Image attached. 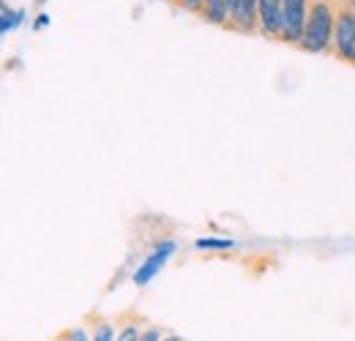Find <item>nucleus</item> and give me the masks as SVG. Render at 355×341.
<instances>
[{
	"mask_svg": "<svg viewBox=\"0 0 355 341\" xmlns=\"http://www.w3.org/2000/svg\"><path fill=\"white\" fill-rule=\"evenodd\" d=\"M336 11L339 6L334 0H311L309 22L301 49L311 55H328L334 49V28H336Z\"/></svg>",
	"mask_w": 355,
	"mask_h": 341,
	"instance_id": "f257e3e1",
	"label": "nucleus"
},
{
	"mask_svg": "<svg viewBox=\"0 0 355 341\" xmlns=\"http://www.w3.org/2000/svg\"><path fill=\"white\" fill-rule=\"evenodd\" d=\"M311 0H284V19H282V42L301 46L306 22H309Z\"/></svg>",
	"mask_w": 355,
	"mask_h": 341,
	"instance_id": "f03ea898",
	"label": "nucleus"
},
{
	"mask_svg": "<svg viewBox=\"0 0 355 341\" xmlns=\"http://www.w3.org/2000/svg\"><path fill=\"white\" fill-rule=\"evenodd\" d=\"M355 52V8L339 6L336 11V28H334V49L331 55L350 63Z\"/></svg>",
	"mask_w": 355,
	"mask_h": 341,
	"instance_id": "7ed1b4c3",
	"label": "nucleus"
},
{
	"mask_svg": "<svg viewBox=\"0 0 355 341\" xmlns=\"http://www.w3.org/2000/svg\"><path fill=\"white\" fill-rule=\"evenodd\" d=\"M284 0H260L257 3V33L268 42H282Z\"/></svg>",
	"mask_w": 355,
	"mask_h": 341,
	"instance_id": "20e7f679",
	"label": "nucleus"
},
{
	"mask_svg": "<svg viewBox=\"0 0 355 341\" xmlns=\"http://www.w3.org/2000/svg\"><path fill=\"white\" fill-rule=\"evenodd\" d=\"M175 249H178V243L173 238H170V241H162L150 254L145 256V262L134 270V284H137V287H145L150 279H156V273L170 262V256L175 254Z\"/></svg>",
	"mask_w": 355,
	"mask_h": 341,
	"instance_id": "39448f33",
	"label": "nucleus"
},
{
	"mask_svg": "<svg viewBox=\"0 0 355 341\" xmlns=\"http://www.w3.org/2000/svg\"><path fill=\"white\" fill-rule=\"evenodd\" d=\"M257 3L260 0H232L227 30L241 33V36H254L257 33Z\"/></svg>",
	"mask_w": 355,
	"mask_h": 341,
	"instance_id": "423d86ee",
	"label": "nucleus"
},
{
	"mask_svg": "<svg viewBox=\"0 0 355 341\" xmlns=\"http://www.w3.org/2000/svg\"><path fill=\"white\" fill-rule=\"evenodd\" d=\"M230 8H232V0H205L202 3V11L200 17L216 28H227L230 22Z\"/></svg>",
	"mask_w": 355,
	"mask_h": 341,
	"instance_id": "0eeeda50",
	"label": "nucleus"
},
{
	"mask_svg": "<svg viewBox=\"0 0 355 341\" xmlns=\"http://www.w3.org/2000/svg\"><path fill=\"white\" fill-rule=\"evenodd\" d=\"M25 8H8V11H0V36L8 33V30H17L22 22H25Z\"/></svg>",
	"mask_w": 355,
	"mask_h": 341,
	"instance_id": "6e6552de",
	"label": "nucleus"
},
{
	"mask_svg": "<svg viewBox=\"0 0 355 341\" xmlns=\"http://www.w3.org/2000/svg\"><path fill=\"white\" fill-rule=\"evenodd\" d=\"M142 320H126L123 325H121V331H118V336L115 341H139L142 339Z\"/></svg>",
	"mask_w": 355,
	"mask_h": 341,
	"instance_id": "1a4fd4ad",
	"label": "nucleus"
},
{
	"mask_svg": "<svg viewBox=\"0 0 355 341\" xmlns=\"http://www.w3.org/2000/svg\"><path fill=\"white\" fill-rule=\"evenodd\" d=\"M194 246L197 249H208V252H227V249L235 246V241H230V238H197Z\"/></svg>",
	"mask_w": 355,
	"mask_h": 341,
	"instance_id": "9d476101",
	"label": "nucleus"
},
{
	"mask_svg": "<svg viewBox=\"0 0 355 341\" xmlns=\"http://www.w3.org/2000/svg\"><path fill=\"white\" fill-rule=\"evenodd\" d=\"M90 341H115L112 322H107V320H98V322H93V333H90Z\"/></svg>",
	"mask_w": 355,
	"mask_h": 341,
	"instance_id": "9b49d317",
	"label": "nucleus"
},
{
	"mask_svg": "<svg viewBox=\"0 0 355 341\" xmlns=\"http://www.w3.org/2000/svg\"><path fill=\"white\" fill-rule=\"evenodd\" d=\"M58 341H90V336L85 333V328H83V325H77V328L66 331V333H63Z\"/></svg>",
	"mask_w": 355,
	"mask_h": 341,
	"instance_id": "f8f14e48",
	"label": "nucleus"
},
{
	"mask_svg": "<svg viewBox=\"0 0 355 341\" xmlns=\"http://www.w3.org/2000/svg\"><path fill=\"white\" fill-rule=\"evenodd\" d=\"M178 8H183V11H191V14H200L202 11V3L205 0H173Z\"/></svg>",
	"mask_w": 355,
	"mask_h": 341,
	"instance_id": "ddd939ff",
	"label": "nucleus"
},
{
	"mask_svg": "<svg viewBox=\"0 0 355 341\" xmlns=\"http://www.w3.org/2000/svg\"><path fill=\"white\" fill-rule=\"evenodd\" d=\"M164 339V331L159 328V325H148L145 331H142V339L139 341H162Z\"/></svg>",
	"mask_w": 355,
	"mask_h": 341,
	"instance_id": "4468645a",
	"label": "nucleus"
},
{
	"mask_svg": "<svg viewBox=\"0 0 355 341\" xmlns=\"http://www.w3.org/2000/svg\"><path fill=\"white\" fill-rule=\"evenodd\" d=\"M46 25H49V14H46V11H42V14L36 17V22H33V28H36V30H44Z\"/></svg>",
	"mask_w": 355,
	"mask_h": 341,
	"instance_id": "2eb2a0df",
	"label": "nucleus"
},
{
	"mask_svg": "<svg viewBox=\"0 0 355 341\" xmlns=\"http://www.w3.org/2000/svg\"><path fill=\"white\" fill-rule=\"evenodd\" d=\"M162 341H186V339H180V336H175V333H164V339Z\"/></svg>",
	"mask_w": 355,
	"mask_h": 341,
	"instance_id": "dca6fc26",
	"label": "nucleus"
},
{
	"mask_svg": "<svg viewBox=\"0 0 355 341\" xmlns=\"http://www.w3.org/2000/svg\"><path fill=\"white\" fill-rule=\"evenodd\" d=\"M339 6H347V8H355V0H339Z\"/></svg>",
	"mask_w": 355,
	"mask_h": 341,
	"instance_id": "f3484780",
	"label": "nucleus"
},
{
	"mask_svg": "<svg viewBox=\"0 0 355 341\" xmlns=\"http://www.w3.org/2000/svg\"><path fill=\"white\" fill-rule=\"evenodd\" d=\"M0 11H8V3L6 0H0Z\"/></svg>",
	"mask_w": 355,
	"mask_h": 341,
	"instance_id": "a211bd4d",
	"label": "nucleus"
},
{
	"mask_svg": "<svg viewBox=\"0 0 355 341\" xmlns=\"http://www.w3.org/2000/svg\"><path fill=\"white\" fill-rule=\"evenodd\" d=\"M350 63H353V66H355V52H353V60H350Z\"/></svg>",
	"mask_w": 355,
	"mask_h": 341,
	"instance_id": "6ab92c4d",
	"label": "nucleus"
}]
</instances>
